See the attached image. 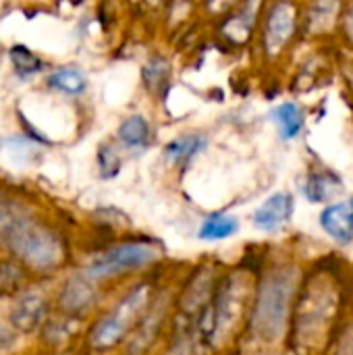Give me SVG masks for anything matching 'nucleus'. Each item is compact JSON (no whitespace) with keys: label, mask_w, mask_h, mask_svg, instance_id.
Instances as JSON below:
<instances>
[{"label":"nucleus","mask_w":353,"mask_h":355,"mask_svg":"<svg viewBox=\"0 0 353 355\" xmlns=\"http://www.w3.org/2000/svg\"><path fill=\"white\" fill-rule=\"evenodd\" d=\"M343 285L333 268L306 270L293 310L287 349L293 355H325L343 316Z\"/></svg>","instance_id":"3"},{"label":"nucleus","mask_w":353,"mask_h":355,"mask_svg":"<svg viewBox=\"0 0 353 355\" xmlns=\"http://www.w3.org/2000/svg\"><path fill=\"white\" fill-rule=\"evenodd\" d=\"M260 266L223 268L214 295L196 324L191 355L225 354L243 339Z\"/></svg>","instance_id":"2"},{"label":"nucleus","mask_w":353,"mask_h":355,"mask_svg":"<svg viewBox=\"0 0 353 355\" xmlns=\"http://www.w3.org/2000/svg\"><path fill=\"white\" fill-rule=\"evenodd\" d=\"M302 193L310 204H331L343 193V181L333 171H314L306 175Z\"/></svg>","instance_id":"11"},{"label":"nucleus","mask_w":353,"mask_h":355,"mask_svg":"<svg viewBox=\"0 0 353 355\" xmlns=\"http://www.w3.org/2000/svg\"><path fill=\"white\" fill-rule=\"evenodd\" d=\"M318 225L322 233L337 245L345 248L353 243V196L335 200L322 208L318 214Z\"/></svg>","instance_id":"9"},{"label":"nucleus","mask_w":353,"mask_h":355,"mask_svg":"<svg viewBox=\"0 0 353 355\" xmlns=\"http://www.w3.org/2000/svg\"><path fill=\"white\" fill-rule=\"evenodd\" d=\"M293 29H295V10H293V6L289 2L275 4L268 19H266V33H264L266 52L277 54L287 44Z\"/></svg>","instance_id":"10"},{"label":"nucleus","mask_w":353,"mask_h":355,"mask_svg":"<svg viewBox=\"0 0 353 355\" xmlns=\"http://www.w3.org/2000/svg\"><path fill=\"white\" fill-rule=\"evenodd\" d=\"M239 233V218L225 212L208 214L198 227V239L204 243H221Z\"/></svg>","instance_id":"14"},{"label":"nucleus","mask_w":353,"mask_h":355,"mask_svg":"<svg viewBox=\"0 0 353 355\" xmlns=\"http://www.w3.org/2000/svg\"><path fill=\"white\" fill-rule=\"evenodd\" d=\"M306 266L289 258L262 262L243 339L254 352H285Z\"/></svg>","instance_id":"1"},{"label":"nucleus","mask_w":353,"mask_h":355,"mask_svg":"<svg viewBox=\"0 0 353 355\" xmlns=\"http://www.w3.org/2000/svg\"><path fill=\"white\" fill-rule=\"evenodd\" d=\"M48 85L56 92L77 96L87 87V81H85L83 73L77 69H58L48 77Z\"/></svg>","instance_id":"18"},{"label":"nucleus","mask_w":353,"mask_h":355,"mask_svg":"<svg viewBox=\"0 0 353 355\" xmlns=\"http://www.w3.org/2000/svg\"><path fill=\"white\" fill-rule=\"evenodd\" d=\"M208 139L202 133H187V135H179L173 141H169L164 146V160L173 166L185 168L204 148H206Z\"/></svg>","instance_id":"13"},{"label":"nucleus","mask_w":353,"mask_h":355,"mask_svg":"<svg viewBox=\"0 0 353 355\" xmlns=\"http://www.w3.org/2000/svg\"><path fill=\"white\" fill-rule=\"evenodd\" d=\"M21 283V270L15 264H0V289H17Z\"/></svg>","instance_id":"25"},{"label":"nucleus","mask_w":353,"mask_h":355,"mask_svg":"<svg viewBox=\"0 0 353 355\" xmlns=\"http://www.w3.org/2000/svg\"><path fill=\"white\" fill-rule=\"evenodd\" d=\"M169 77H171V64L164 58L156 56L144 67V81H146L148 89L154 94H162L166 89Z\"/></svg>","instance_id":"19"},{"label":"nucleus","mask_w":353,"mask_h":355,"mask_svg":"<svg viewBox=\"0 0 353 355\" xmlns=\"http://www.w3.org/2000/svg\"><path fill=\"white\" fill-rule=\"evenodd\" d=\"M121 144L129 150H144L148 148L150 144V125L148 121L141 116V114H133V116H127L121 125H119V131H117Z\"/></svg>","instance_id":"17"},{"label":"nucleus","mask_w":353,"mask_h":355,"mask_svg":"<svg viewBox=\"0 0 353 355\" xmlns=\"http://www.w3.org/2000/svg\"><path fill=\"white\" fill-rule=\"evenodd\" d=\"M256 10H258V2L252 6V2H248L243 8H241V12L239 15H235V19H231L229 23H227V27H225V33L227 35H231L233 40H243L246 35H248V31L252 29V25H254V15H256Z\"/></svg>","instance_id":"22"},{"label":"nucleus","mask_w":353,"mask_h":355,"mask_svg":"<svg viewBox=\"0 0 353 355\" xmlns=\"http://www.w3.org/2000/svg\"><path fill=\"white\" fill-rule=\"evenodd\" d=\"M295 212V200L289 191H277L268 196L252 214V225L260 233H279L285 229Z\"/></svg>","instance_id":"8"},{"label":"nucleus","mask_w":353,"mask_h":355,"mask_svg":"<svg viewBox=\"0 0 353 355\" xmlns=\"http://www.w3.org/2000/svg\"><path fill=\"white\" fill-rule=\"evenodd\" d=\"M270 121L277 125L281 139L289 141V139H295L300 131L304 129V110L295 102H283L273 108Z\"/></svg>","instance_id":"15"},{"label":"nucleus","mask_w":353,"mask_h":355,"mask_svg":"<svg viewBox=\"0 0 353 355\" xmlns=\"http://www.w3.org/2000/svg\"><path fill=\"white\" fill-rule=\"evenodd\" d=\"M0 241L35 268H52L62 262L60 239L27 216L23 210L0 202Z\"/></svg>","instance_id":"5"},{"label":"nucleus","mask_w":353,"mask_h":355,"mask_svg":"<svg viewBox=\"0 0 353 355\" xmlns=\"http://www.w3.org/2000/svg\"><path fill=\"white\" fill-rule=\"evenodd\" d=\"M339 8V0H314L310 8V27L312 31H325L333 25Z\"/></svg>","instance_id":"20"},{"label":"nucleus","mask_w":353,"mask_h":355,"mask_svg":"<svg viewBox=\"0 0 353 355\" xmlns=\"http://www.w3.org/2000/svg\"><path fill=\"white\" fill-rule=\"evenodd\" d=\"M44 314H46V304H44V300L37 297V295H27V297H23V300L15 306L12 314H10V320H12V324H15L17 329H21V331H33L35 327L42 324Z\"/></svg>","instance_id":"16"},{"label":"nucleus","mask_w":353,"mask_h":355,"mask_svg":"<svg viewBox=\"0 0 353 355\" xmlns=\"http://www.w3.org/2000/svg\"><path fill=\"white\" fill-rule=\"evenodd\" d=\"M231 2H233V0H212V2H210V6L216 10V8H225V6H229Z\"/></svg>","instance_id":"26"},{"label":"nucleus","mask_w":353,"mask_h":355,"mask_svg":"<svg viewBox=\"0 0 353 355\" xmlns=\"http://www.w3.org/2000/svg\"><path fill=\"white\" fill-rule=\"evenodd\" d=\"M96 283L98 281L89 279L85 272L79 275V277L69 279L62 293H60V306L71 314H83L98 297Z\"/></svg>","instance_id":"12"},{"label":"nucleus","mask_w":353,"mask_h":355,"mask_svg":"<svg viewBox=\"0 0 353 355\" xmlns=\"http://www.w3.org/2000/svg\"><path fill=\"white\" fill-rule=\"evenodd\" d=\"M98 168H100V177L102 179H112L119 175L121 171V156L117 152L114 146L104 144L98 150Z\"/></svg>","instance_id":"24"},{"label":"nucleus","mask_w":353,"mask_h":355,"mask_svg":"<svg viewBox=\"0 0 353 355\" xmlns=\"http://www.w3.org/2000/svg\"><path fill=\"white\" fill-rule=\"evenodd\" d=\"M325 355H353V316H345Z\"/></svg>","instance_id":"23"},{"label":"nucleus","mask_w":353,"mask_h":355,"mask_svg":"<svg viewBox=\"0 0 353 355\" xmlns=\"http://www.w3.org/2000/svg\"><path fill=\"white\" fill-rule=\"evenodd\" d=\"M8 56H10L12 67H15V73H17L19 77H29V75H33V73H37V71L42 69V60H40L31 50H27V48H23V46L10 48Z\"/></svg>","instance_id":"21"},{"label":"nucleus","mask_w":353,"mask_h":355,"mask_svg":"<svg viewBox=\"0 0 353 355\" xmlns=\"http://www.w3.org/2000/svg\"><path fill=\"white\" fill-rule=\"evenodd\" d=\"M175 293H177V281L164 279L148 312L144 314V318L127 339L125 354L150 355L156 345L166 347L171 322H173V310H175Z\"/></svg>","instance_id":"7"},{"label":"nucleus","mask_w":353,"mask_h":355,"mask_svg":"<svg viewBox=\"0 0 353 355\" xmlns=\"http://www.w3.org/2000/svg\"><path fill=\"white\" fill-rule=\"evenodd\" d=\"M347 31H350V35L353 37V4L352 8H350V17H347Z\"/></svg>","instance_id":"27"},{"label":"nucleus","mask_w":353,"mask_h":355,"mask_svg":"<svg viewBox=\"0 0 353 355\" xmlns=\"http://www.w3.org/2000/svg\"><path fill=\"white\" fill-rule=\"evenodd\" d=\"M166 277L160 275H144L137 283H133L119 300L117 304L96 322L89 343L96 352H110L119 345H125L144 314L148 312L150 304L154 302L162 281Z\"/></svg>","instance_id":"4"},{"label":"nucleus","mask_w":353,"mask_h":355,"mask_svg":"<svg viewBox=\"0 0 353 355\" xmlns=\"http://www.w3.org/2000/svg\"><path fill=\"white\" fill-rule=\"evenodd\" d=\"M164 256H166L164 245L158 239H150V237L129 239L96 256L85 268V275L98 283L108 279H121L127 275L144 277L148 270L158 268Z\"/></svg>","instance_id":"6"}]
</instances>
